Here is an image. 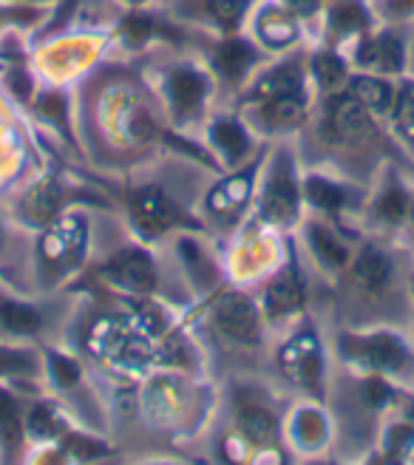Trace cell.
<instances>
[{
    "mask_svg": "<svg viewBox=\"0 0 414 465\" xmlns=\"http://www.w3.org/2000/svg\"><path fill=\"white\" fill-rule=\"evenodd\" d=\"M386 125L398 143L414 151V74L409 72L395 80V97L386 114Z\"/></svg>",
    "mask_w": 414,
    "mask_h": 465,
    "instance_id": "obj_33",
    "label": "cell"
},
{
    "mask_svg": "<svg viewBox=\"0 0 414 465\" xmlns=\"http://www.w3.org/2000/svg\"><path fill=\"white\" fill-rule=\"evenodd\" d=\"M279 4L290 15H295L298 20H301L307 29H312L315 23H318V17H320V12H324L327 0H279Z\"/></svg>",
    "mask_w": 414,
    "mask_h": 465,
    "instance_id": "obj_36",
    "label": "cell"
},
{
    "mask_svg": "<svg viewBox=\"0 0 414 465\" xmlns=\"http://www.w3.org/2000/svg\"><path fill=\"white\" fill-rule=\"evenodd\" d=\"M378 26L372 0H327L324 12L315 23L318 43L350 54L352 45Z\"/></svg>",
    "mask_w": 414,
    "mask_h": 465,
    "instance_id": "obj_20",
    "label": "cell"
},
{
    "mask_svg": "<svg viewBox=\"0 0 414 465\" xmlns=\"http://www.w3.org/2000/svg\"><path fill=\"white\" fill-rule=\"evenodd\" d=\"M145 80L171 131L191 136L193 128H204L213 114L211 103L219 94V83L199 52L156 57L145 68Z\"/></svg>",
    "mask_w": 414,
    "mask_h": 465,
    "instance_id": "obj_1",
    "label": "cell"
},
{
    "mask_svg": "<svg viewBox=\"0 0 414 465\" xmlns=\"http://www.w3.org/2000/svg\"><path fill=\"white\" fill-rule=\"evenodd\" d=\"M312 100L315 97H275V100H264V103L239 105V114L259 136L287 139L310 123Z\"/></svg>",
    "mask_w": 414,
    "mask_h": 465,
    "instance_id": "obj_24",
    "label": "cell"
},
{
    "mask_svg": "<svg viewBox=\"0 0 414 465\" xmlns=\"http://www.w3.org/2000/svg\"><path fill=\"white\" fill-rule=\"evenodd\" d=\"M230 429L242 434L252 446V462L256 460H290L284 451V414L275 409L267 391L252 386H242L233 391V414H230Z\"/></svg>",
    "mask_w": 414,
    "mask_h": 465,
    "instance_id": "obj_9",
    "label": "cell"
},
{
    "mask_svg": "<svg viewBox=\"0 0 414 465\" xmlns=\"http://www.w3.org/2000/svg\"><path fill=\"white\" fill-rule=\"evenodd\" d=\"M97 278L108 292L120 295V298H131V301L148 298L159 287V272L153 264V255L140 242L120 247L111 259H105L97 267Z\"/></svg>",
    "mask_w": 414,
    "mask_h": 465,
    "instance_id": "obj_17",
    "label": "cell"
},
{
    "mask_svg": "<svg viewBox=\"0 0 414 465\" xmlns=\"http://www.w3.org/2000/svg\"><path fill=\"white\" fill-rule=\"evenodd\" d=\"M68 429H74V423L68 420V411L57 401L43 398L26 406V443L29 446L34 449L54 446Z\"/></svg>",
    "mask_w": 414,
    "mask_h": 465,
    "instance_id": "obj_29",
    "label": "cell"
},
{
    "mask_svg": "<svg viewBox=\"0 0 414 465\" xmlns=\"http://www.w3.org/2000/svg\"><path fill=\"white\" fill-rule=\"evenodd\" d=\"M26 406L9 386H0V451L9 460L26 457Z\"/></svg>",
    "mask_w": 414,
    "mask_h": 465,
    "instance_id": "obj_30",
    "label": "cell"
},
{
    "mask_svg": "<svg viewBox=\"0 0 414 465\" xmlns=\"http://www.w3.org/2000/svg\"><path fill=\"white\" fill-rule=\"evenodd\" d=\"M307 68H310V83H312V91H315V100L340 91L343 85H347L350 74H352L350 57L343 52H338V49H332V45H324V43H315L310 49Z\"/></svg>",
    "mask_w": 414,
    "mask_h": 465,
    "instance_id": "obj_28",
    "label": "cell"
},
{
    "mask_svg": "<svg viewBox=\"0 0 414 465\" xmlns=\"http://www.w3.org/2000/svg\"><path fill=\"white\" fill-rule=\"evenodd\" d=\"M281 437H284V446L298 457L324 454L332 446V437H335V423L324 401H312V398L298 401L284 417Z\"/></svg>",
    "mask_w": 414,
    "mask_h": 465,
    "instance_id": "obj_22",
    "label": "cell"
},
{
    "mask_svg": "<svg viewBox=\"0 0 414 465\" xmlns=\"http://www.w3.org/2000/svg\"><path fill=\"white\" fill-rule=\"evenodd\" d=\"M26 4H49V6H60L63 0H26Z\"/></svg>",
    "mask_w": 414,
    "mask_h": 465,
    "instance_id": "obj_40",
    "label": "cell"
},
{
    "mask_svg": "<svg viewBox=\"0 0 414 465\" xmlns=\"http://www.w3.org/2000/svg\"><path fill=\"white\" fill-rule=\"evenodd\" d=\"M57 6L26 4V0H0V37L26 35L49 26Z\"/></svg>",
    "mask_w": 414,
    "mask_h": 465,
    "instance_id": "obj_31",
    "label": "cell"
},
{
    "mask_svg": "<svg viewBox=\"0 0 414 465\" xmlns=\"http://www.w3.org/2000/svg\"><path fill=\"white\" fill-rule=\"evenodd\" d=\"M111 43V32H60L43 45L40 63L45 72H54V77H74L80 68L91 65Z\"/></svg>",
    "mask_w": 414,
    "mask_h": 465,
    "instance_id": "obj_25",
    "label": "cell"
},
{
    "mask_svg": "<svg viewBox=\"0 0 414 465\" xmlns=\"http://www.w3.org/2000/svg\"><path fill=\"white\" fill-rule=\"evenodd\" d=\"M301 176L304 171L298 162V148L281 143L267 153L259 173L256 199H252V213L259 224L270 230H298L307 216Z\"/></svg>",
    "mask_w": 414,
    "mask_h": 465,
    "instance_id": "obj_3",
    "label": "cell"
},
{
    "mask_svg": "<svg viewBox=\"0 0 414 465\" xmlns=\"http://www.w3.org/2000/svg\"><path fill=\"white\" fill-rule=\"evenodd\" d=\"M45 330V315L32 301L0 292V338L9 343H26L40 338Z\"/></svg>",
    "mask_w": 414,
    "mask_h": 465,
    "instance_id": "obj_27",
    "label": "cell"
},
{
    "mask_svg": "<svg viewBox=\"0 0 414 465\" xmlns=\"http://www.w3.org/2000/svg\"><path fill=\"white\" fill-rule=\"evenodd\" d=\"M307 272L298 255V242L287 239V252L267 278L264 292H261V312L267 323H287L307 312Z\"/></svg>",
    "mask_w": 414,
    "mask_h": 465,
    "instance_id": "obj_13",
    "label": "cell"
},
{
    "mask_svg": "<svg viewBox=\"0 0 414 465\" xmlns=\"http://www.w3.org/2000/svg\"><path fill=\"white\" fill-rule=\"evenodd\" d=\"M244 32L256 40L270 57H275V54H284V52L298 49V45H304L307 26L295 15H290L279 0H256V6H252L247 17Z\"/></svg>",
    "mask_w": 414,
    "mask_h": 465,
    "instance_id": "obj_23",
    "label": "cell"
},
{
    "mask_svg": "<svg viewBox=\"0 0 414 465\" xmlns=\"http://www.w3.org/2000/svg\"><path fill=\"white\" fill-rule=\"evenodd\" d=\"M264 159H267V151H259L250 162H244L242 168L224 171L219 184H213L204 196V216H211V222L224 224V227L239 224L252 207V199H256Z\"/></svg>",
    "mask_w": 414,
    "mask_h": 465,
    "instance_id": "obj_14",
    "label": "cell"
},
{
    "mask_svg": "<svg viewBox=\"0 0 414 465\" xmlns=\"http://www.w3.org/2000/svg\"><path fill=\"white\" fill-rule=\"evenodd\" d=\"M409 45H411L409 29L378 23L370 35L352 45L347 57L352 63V72H370V74L398 80L409 72Z\"/></svg>",
    "mask_w": 414,
    "mask_h": 465,
    "instance_id": "obj_15",
    "label": "cell"
},
{
    "mask_svg": "<svg viewBox=\"0 0 414 465\" xmlns=\"http://www.w3.org/2000/svg\"><path fill=\"white\" fill-rule=\"evenodd\" d=\"M409 327H411V341H414V270H411V310H409Z\"/></svg>",
    "mask_w": 414,
    "mask_h": 465,
    "instance_id": "obj_38",
    "label": "cell"
},
{
    "mask_svg": "<svg viewBox=\"0 0 414 465\" xmlns=\"http://www.w3.org/2000/svg\"><path fill=\"white\" fill-rule=\"evenodd\" d=\"M343 88H347L372 116L386 120L389 108H392V97H395V80L370 74V72H352Z\"/></svg>",
    "mask_w": 414,
    "mask_h": 465,
    "instance_id": "obj_32",
    "label": "cell"
},
{
    "mask_svg": "<svg viewBox=\"0 0 414 465\" xmlns=\"http://www.w3.org/2000/svg\"><path fill=\"white\" fill-rule=\"evenodd\" d=\"M111 4H117L123 12H128V9H145V6H156V0H111Z\"/></svg>",
    "mask_w": 414,
    "mask_h": 465,
    "instance_id": "obj_37",
    "label": "cell"
},
{
    "mask_svg": "<svg viewBox=\"0 0 414 465\" xmlns=\"http://www.w3.org/2000/svg\"><path fill=\"white\" fill-rule=\"evenodd\" d=\"M406 230L411 232V244H414V204H411V216H409V227Z\"/></svg>",
    "mask_w": 414,
    "mask_h": 465,
    "instance_id": "obj_41",
    "label": "cell"
},
{
    "mask_svg": "<svg viewBox=\"0 0 414 465\" xmlns=\"http://www.w3.org/2000/svg\"><path fill=\"white\" fill-rule=\"evenodd\" d=\"M343 295L358 310H378L392 301L400 290V262L398 252L389 247V239L370 236L355 244L352 262L338 278Z\"/></svg>",
    "mask_w": 414,
    "mask_h": 465,
    "instance_id": "obj_5",
    "label": "cell"
},
{
    "mask_svg": "<svg viewBox=\"0 0 414 465\" xmlns=\"http://www.w3.org/2000/svg\"><path fill=\"white\" fill-rule=\"evenodd\" d=\"M332 355L350 375H380L403 383L414 371V341L389 323L340 330L332 338Z\"/></svg>",
    "mask_w": 414,
    "mask_h": 465,
    "instance_id": "obj_2",
    "label": "cell"
},
{
    "mask_svg": "<svg viewBox=\"0 0 414 465\" xmlns=\"http://www.w3.org/2000/svg\"><path fill=\"white\" fill-rule=\"evenodd\" d=\"M40 381L43 355L26 343H0V381Z\"/></svg>",
    "mask_w": 414,
    "mask_h": 465,
    "instance_id": "obj_34",
    "label": "cell"
},
{
    "mask_svg": "<svg viewBox=\"0 0 414 465\" xmlns=\"http://www.w3.org/2000/svg\"><path fill=\"white\" fill-rule=\"evenodd\" d=\"M65 202H68V191L63 184L54 176H43L20 193L15 213L23 224L43 230L52 219H57L65 211Z\"/></svg>",
    "mask_w": 414,
    "mask_h": 465,
    "instance_id": "obj_26",
    "label": "cell"
},
{
    "mask_svg": "<svg viewBox=\"0 0 414 465\" xmlns=\"http://www.w3.org/2000/svg\"><path fill=\"white\" fill-rule=\"evenodd\" d=\"M409 74H414V37H411V45H409Z\"/></svg>",
    "mask_w": 414,
    "mask_h": 465,
    "instance_id": "obj_39",
    "label": "cell"
},
{
    "mask_svg": "<svg viewBox=\"0 0 414 465\" xmlns=\"http://www.w3.org/2000/svg\"><path fill=\"white\" fill-rule=\"evenodd\" d=\"M275 371H279L281 381L301 391L304 398L312 401L327 398L330 349L307 312L292 321L290 332L281 338L279 349H275Z\"/></svg>",
    "mask_w": 414,
    "mask_h": 465,
    "instance_id": "obj_4",
    "label": "cell"
},
{
    "mask_svg": "<svg viewBox=\"0 0 414 465\" xmlns=\"http://www.w3.org/2000/svg\"><path fill=\"white\" fill-rule=\"evenodd\" d=\"M320 111H318V136L332 151H347V153H360V151H375L380 139V125L378 116L366 111L347 88L335 91V94L318 97Z\"/></svg>",
    "mask_w": 414,
    "mask_h": 465,
    "instance_id": "obj_8",
    "label": "cell"
},
{
    "mask_svg": "<svg viewBox=\"0 0 414 465\" xmlns=\"http://www.w3.org/2000/svg\"><path fill=\"white\" fill-rule=\"evenodd\" d=\"M193 49L213 72L219 88H230L233 97L252 80V74L270 60V54L247 32L236 35H202L196 32Z\"/></svg>",
    "mask_w": 414,
    "mask_h": 465,
    "instance_id": "obj_10",
    "label": "cell"
},
{
    "mask_svg": "<svg viewBox=\"0 0 414 465\" xmlns=\"http://www.w3.org/2000/svg\"><path fill=\"white\" fill-rule=\"evenodd\" d=\"M372 9L378 15V23L389 26H414V0H372Z\"/></svg>",
    "mask_w": 414,
    "mask_h": 465,
    "instance_id": "obj_35",
    "label": "cell"
},
{
    "mask_svg": "<svg viewBox=\"0 0 414 465\" xmlns=\"http://www.w3.org/2000/svg\"><path fill=\"white\" fill-rule=\"evenodd\" d=\"M202 143L216 159L219 171H233L250 162L259 148V134L247 125L239 111H213L202 128Z\"/></svg>",
    "mask_w": 414,
    "mask_h": 465,
    "instance_id": "obj_18",
    "label": "cell"
},
{
    "mask_svg": "<svg viewBox=\"0 0 414 465\" xmlns=\"http://www.w3.org/2000/svg\"><path fill=\"white\" fill-rule=\"evenodd\" d=\"M414 204V191L406 184L403 173L392 165H386L375 182L372 191H366L363 202V224L378 239H395L409 227Z\"/></svg>",
    "mask_w": 414,
    "mask_h": 465,
    "instance_id": "obj_12",
    "label": "cell"
},
{
    "mask_svg": "<svg viewBox=\"0 0 414 465\" xmlns=\"http://www.w3.org/2000/svg\"><path fill=\"white\" fill-rule=\"evenodd\" d=\"M207 323L227 346L259 349L264 343L267 318L261 312V304L242 287H219L211 292Z\"/></svg>",
    "mask_w": 414,
    "mask_h": 465,
    "instance_id": "obj_11",
    "label": "cell"
},
{
    "mask_svg": "<svg viewBox=\"0 0 414 465\" xmlns=\"http://www.w3.org/2000/svg\"><path fill=\"white\" fill-rule=\"evenodd\" d=\"M298 230H301L298 244L304 247L315 270L324 278H330V282H338V278L347 272L352 252H355V242L350 236L347 224H338L318 213H307L304 222L298 224Z\"/></svg>",
    "mask_w": 414,
    "mask_h": 465,
    "instance_id": "obj_16",
    "label": "cell"
},
{
    "mask_svg": "<svg viewBox=\"0 0 414 465\" xmlns=\"http://www.w3.org/2000/svg\"><path fill=\"white\" fill-rule=\"evenodd\" d=\"M125 213L133 239L140 244H153L173 230L204 232V224L191 219V213L159 182H140L131 188L125 196Z\"/></svg>",
    "mask_w": 414,
    "mask_h": 465,
    "instance_id": "obj_6",
    "label": "cell"
},
{
    "mask_svg": "<svg viewBox=\"0 0 414 465\" xmlns=\"http://www.w3.org/2000/svg\"><path fill=\"white\" fill-rule=\"evenodd\" d=\"M256 0H168V12L188 29L202 35L244 32Z\"/></svg>",
    "mask_w": 414,
    "mask_h": 465,
    "instance_id": "obj_21",
    "label": "cell"
},
{
    "mask_svg": "<svg viewBox=\"0 0 414 465\" xmlns=\"http://www.w3.org/2000/svg\"><path fill=\"white\" fill-rule=\"evenodd\" d=\"M301 191L307 213H318L338 224L363 213L366 191L355 188L350 179H340L330 171H304Z\"/></svg>",
    "mask_w": 414,
    "mask_h": 465,
    "instance_id": "obj_19",
    "label": "cell"
},
{
    "mask_svg": "<svg viewBox=\"0 0 414 465\" xmlns=\"http://www.w3.org/2000/svg\"><path fill=\"white\" fill-rule=\"evenodd\" d=\"M88 259V219L80 211H63L43 227L37 239V267L45 287L63 284Z\"/></svg>",
    "mask_w": 414,
    "mask_h": 465,
    "instance_id": "obj_7",
    "label": "cell"
}]
</instances>
